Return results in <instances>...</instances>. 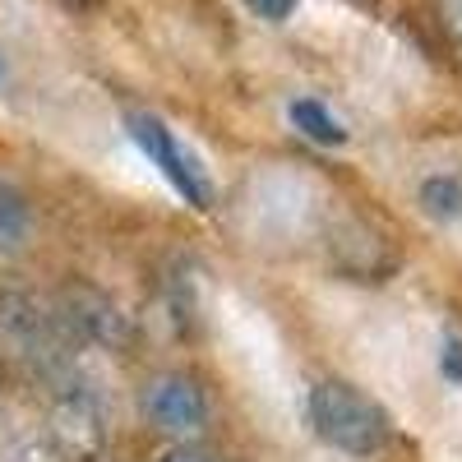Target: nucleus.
Returning a JSON list of instances; mask_svg holds the SVG:
<instances>
[{
	"label": "nucleus",
	"mask_w": 462,
	"mask_h": 462,
	"mask_svg": "<svg viewBox=\"0 0 462 462\" xmlns=\"http://www.w3.org/2000/svg\"><path fill=\"white\" fill-rule=\"evenodd\" d=\"M444 14H448V28L462 37V0H444Z\"/></svg>",
	"instance_id": "11"
},
{
	"label": "nucleus",
	"mask_w": 462,
	"mask_h": 462,
	"mask_svg": "<svg viewBox=\"0 0 462 462\" xmlns=\"http://www.w3.org/2000/svg\"><path fill=\"white\" fill-rule=\"evenodd\" d=\"M291 125L305 134V139H315V143H346V130H342V121L324 106V102H315V97H300V102H291Z\"/></svg>",
	"instance_id": "5"
},
{
	"label": "nucleus",
	"mask_w": 462,
	"mask_h": 462,
	"mask_svg": "<svg viewBox=\"0 0 462 462\" xmlns=\"http://www.w3.org/2000/svg\"><path fill=\"white\" fill-rule=\"evenodd\" d=\"M162 462H217V457H208V453H199V448H176V453H167Z\"/></svg>",
	"instance_id": "10"
},
{
	"label": "nucleus",
	"mask_w": 462,
	"mask_h": 462,
	"mask_svg": "<svg viewBox=\"0 0 462 462\" xmlns=\"http://www.w3.org/2000/svg\"><path fill=\"white\" fill-rule=\"evenodd\" d=\"M143 416L152 430H162L167 439H199L208 426V393L199 389V379H189L180 370H167L158 379L143 383Z\"/></svg>",
	"instance_id": "2"
},
{
	"label": "nucleus",
	"mask_w": 462,
	"mask_h": 462,
	"mask_svg": "<svg viewBox=\"0 0 462 462\" xmlns=\"http://www.w3.org/2000/svg\"><path fill=\"white\" fill-rule=\"evenodd\" d=\"M28 231V204L10 185H0V245H19Z\"/></svg>",
	"instance_id": "7"
},
{
	"label": "nucleus",
	"mask_w": 462,
	"mask_h": 462,
	"mask_svg": "<svg viewBox=\"0 0 462 462\" xmlns=\"http://www.w3.org/2000/svg\"><path fill=\"white\" fill-rule=\"evenodd\" d=\"M69 319L79 324L88 337H97V342H125L121 310H116L106 296H97V291H79V296H74V315Z\"/></svg>",
	"instance_id": "4"
},
{
	"label": "nucleus",
	"mask_w": 462,
	"mask_h": 462,
	"mask_svg": "<svg viewBox=\"0 0 462 462\" xmlns=\"http://www.w3.org/2000/svg\"><path fill=\"white\" fill-rule=\"evenodd\" d=\"M245 10H254V14L268 19V23H282V19L296 10V0H245Z\"/></svg>",
	"instance_id": "8"
},
{
	"label": "nucleus",
	"mask_w": 462,
	"mask_h": 462,
	"mask_svg": "<svg viewBox=\"0 0 462 462\" xmlns=\"http://www.w3.org/2000/svg\"><path fill=\"white\" fill-rule=\"evenodd\" d=\"M310 426L319 430L324 444L356 453V457H370L389 444V416H383V407L342 379H324L310 389Z\"/></svg>",
	"instance_id": "1"
},
{
	"label": "nucleus",
	"mask_w": 462,
	"mask_h": 462,
	"mask_svg": "<svg viewBox=\"0 0 462 462\" xmlns=\"http://www.w3.org/2000/svg\"><path fill=\"white\" fill-rule=\"evenodd\" d=\"M439 365H444L448 379H462V342H448V346H444V361H439Z\"/></svg>",
	"instance_id": "9"
},
{
	"label": "nucleus",
	"mask_w": 462,
	"mask_h": 462,
	"mask_svg": "<svg viewBox=\"0 0 462 462\" xmlns=\"http://www.w3.org/2000/svg\"><path fill=\"white\" fill-rule=\"evenodd\" d=\"M125 125H130L134 143L148 152L152 162L162 167V176H167V180H171V185H176L180 195H185L189 204H195V208H204V204H208V185H204L199 167L185 158V148L176 143V134H171V130L158 121V116H148V111H134Z\"/></svg>",
	"instance_id": "3"
},
{
	"label": "nucleus",
	"mask_w": 462,
	"mask_h": 462,
	"mask_svg": "<svg viewBox=\"0 0 462 462\" xmlns=\"http://www.w3.org/2000/svg\"><path fill=\"white\" fill-rule=\"evenodd\" d=\"M420 204L439 217H453V213H462V185L453 176H430L420 185Z\"/></svg>",
	"instance_id": "6"
}]
</instances>
